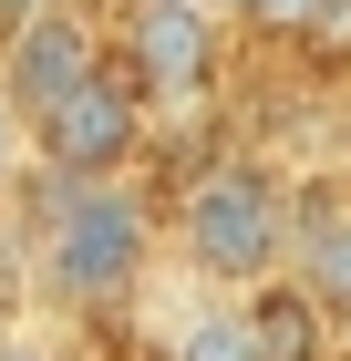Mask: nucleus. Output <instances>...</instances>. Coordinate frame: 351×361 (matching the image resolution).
Listing matches in <instances>:
<instances>
[{
  "label": "nucleus",
  "instance_id": "1",
  "mask_svg": "<svg viewBox=\"0 0 351 361\" xmlns=\"http://www.w3.org/2000/svg\"><path fill=\"white\" fill-rule=\"evenodd\" d=\"M176 248L207 289H258L290 258V176H269L258 155H207L176 196Z\"/></svg>",
  "mask_w": 351,
  "mask_h": 361
},
{
  "label": "nucleus",
  "instance_id": "2",
  "mask_svg": "<svg viewBox=\"0 0 351 361\" xmlns=\"http://www.w3.org/2000/svg\"><path fill=\"white\" fill-rule=\"evenodd\" d=\"M42 186H52V207H42V289H52L62 310H114V300H135L145 258H155L145 207L114 186V176H93V186L42 176Z\"/></svg>",
  "mask_w": 351,
  "mask_h": 361
},
{
  "label": "nucleus",
  "instance_id": "3",
  "mask_svg": "<svg viewBox=\"0 0 351 361\" xmlns=\"http://www.w3.org/2000/svg\"><path fill=\"white\" fill-rule=\"evenodd\" d=\"M21 145H31V166L42 176H62V186H93V176H124L145 155V93L124 83V62H114V42H104V62L83 73L62 104H42L21 124Z\"/></svg>",
  "mask_w": 351,
  "mask_h": 361
},
{
  "label": "nucleus",
  "instance_id": "4",
  "mask_svg": "<svg viewBox=\"0 0 351 361\" xmlns=\"http://www.w3.org/2000/svg\"><path fill=\"white\" fill-rule=\"evenodd\" d=\"M217 21H227V11H207V0H124V11H114V62H124V83L145 93V114L155 104H207Z\"/></svg>",
  "mask_w": 351,
  "mask_h": 361
},
{
  "label": "nucleus",
  "instance_id": "5",
  "mask_svg": "<svg viewBox=\"0 0 351 361\" xmlns=\"http://www.w3.org/2000/svg\"><path fill=\"white\" fill-rule=\"evenodd\" d=\"M104 62V31L83 21L73 0H52V11H21V21H0V83H11V104H21V124L42 104H62V93L83 83Z\"/></svg>",
  "mask_w": 351,
  "mask_h": 361
},
{
  "label": "nucleus",
  "instance_id": "6",
  "mask_svg": "<svg viewBox=\"0 0 351 361\" xmlns=\"http://www.w3.org/2000/svg\"><path fill=\"white\" fill-rule=\"evenodd\" d=\"M279 269L321 300L331 331H351V196L321 186V196H290V258Z\"/></svg>",
  "mask_w": 351,
  "mask_h": 361
},
{
  "label": "nucleus",
  "instance_id": "7",
  "mask_svg": "<svg viewBox=\"0 0 351 361\" xmlns=\"http://www.w3.org/2000/svg\"><path fill=\"white\" fill-rule=\"evenodd\" d=\"M238 320H248V351L258 361H331L341 351V331L321 320V300H310L290 269L258 279V289H238Z\"/></svg>",
  "mask_w": 351,
  "mask_h": 361
},
{
  "label": "nucleus",
  "instance_id": "8",
  "mask_svg": "<svg viewBox=\"0 0 351 361\" xmlns=\"http://www.w3.org/2000/svg\"><path fill=\"white\" fill-rule=\"evenodd\" d=\"M165 361H258V351H248V320H238V310H196L186 331L165 341Z\"/></svg>",
  "mask_w": 351,
  "mask_h": 361
},
{
  "label": "nucleus",
  "instance_id": "9",
  "mask_svg": "<svg viewBox=\"0 0 351 361\" xmlns=\"http://www.w3.org/2000/svg\"><path fill=\"white\" fill-rule=\"evenodd\" d=\"M238 21L258 31V42H310V21H321V0H238Z\"/></svg>",
  "mask_w": 351,
  "mask_h": 361
},
{
  "label": "nucleus",
  "instance_id": "10",
  "mask_svg": "<svg viewBox=\"0 0 351 361\" xmlns=\"http://www.w3.org/2000/svg\"><path fill=\"white\" fill-rule=\"evenodd\" d=\"M310 52L351 62V0H321V21H310Z\"/></svg>",
  "mask_w": 351,
  "mask_h": 361
},
{
  "label": "nucleus",
  "instance_id": "11",
  "mask_svg": "<svg viewBox=\"0 0 351 361\" xmlns=\"http://www.w3.org/2000/svg\"><path fill=\"white\" fill-rule=\"evenodd\" d=\"M21 155H31V145H21V104H11V83H0V186H11Z\"/></svg>",
  "mask_w": 351,
  "mask_h": 361
},
{
  "label": "nucleus",
  "instance_id": "12",
  "mask_svg": "<svg viewBox=\"0 0 351 361\" xmlns=\"http://www.w3.org/2000/svg\"><path fill=\"white\" fill-rule=\"evenodd\" d=\"M0 361H52V341H31V331H0Z\"/></svg>",
  "mask_w": 351,
  "mask_h": 361
},
{
  "label": "nucleus",
  "instance_id": "13",
  "mask_svg": "<svg viewBox=\"0 0 351 361\" xmlns=\"http://www.w3.org/2000/svg\"><path fill=\"white\" fill-rule=\"evenodd\" d=\"M73 11H83V21H114V11H124V0H73Z\"/></svg>",
  "mask_w": 351,
  "mask_h": 361
},
{
  "label": "nucleus",
  "instance_id": "14",
  "mask_svg": "<svg viewBox=\"0 0 351 361\" xmlns=\"http://www.w3.org/2000/svg\"><path fill=\"white\" fill-rule=\"evenodd\" d=\"M21 11H52V0H0V21H21Z\"/></svg>",
  "mask_w": 351,
  "mask_h": 361
},
{
  "label": "nucleus",
  "instance_id": "15",
  "mask_svg": "<svg viewBox=\"0 0 351 361\" xmlns=\"http://www.w3.org/2000/svg\"><path fill=\"white\" fill-rule=\"evenodd\" d=\"M207 11H227V21H238V0H207Z\"/></svg>",
  "mask_w": 351,
  "mask_h": 361
},
{
  "label": "nucleus",
  "instance_id": "16",
  "mask_svg": "<svg viewBox=\"0 0 351 361\" xmlns=\"http://www.w3.org/2000/svg\"><path fill=\"white\" fill-rule=\"evenodd\" d=\"M341 166H351V135H341Z\"/></svg>",
  "mask_w": 351,
  "mask_h": 361
}]
</instances>
